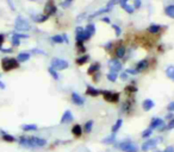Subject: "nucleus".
<instances>
[{
	"label": "nucleus",
	"mask_w": 174,
	"mask_h": 152,
	"mask_svg": "<svg viewBox=\"0 0 174 152\" xmlns=\"http://www.w3.org/2000/svg\"><path fill=\"white\" fill-rule=\"evenodd\" d=\"M101 92L98 90V89H96V88H93L92 86H88L86 89V95H89V96H93V98H96V96H98L99 94H100Z\"/></svg>",
	"instance_id": "15"
},
{
	"label": "nucleus",
	"mask_w": 174,
	"mask_h": 152,
	"mask_svg": "<svg viewBox=\"0 0 174 152\" xmlns=\"http://www.w3.org/2000/svg\"><path fill=\"white\" fill-rule=\"evenodd\" d=\"M31 1H33V0H31Z\"/></svg>",
	"instance_id": "59"
},
{
	"label": "nucleus",
	"mask_w": 174,
	"mask_h": 152,
	"mask_svg": "<svg viewBox=\"0 0 174 152\" xmlns=\"http://www.w3.org/2000/svg\"><path fill=\"white\" fill-rule=\"evenodd\" d=\"M14 26H16V30H17V31H21V32H22V31H29V30L31 29V25L26 22L24 18H22L21 16L17 17L16 23H14Z\"/></svg>",
	"instance_id": "4"
},
{
	"label": "nucleus",
	"mask_w": 174,
	"mask_h": 152,
	"mask_svg": "<svg viewBox=\"0 0 174 152\" xmlns=\"http://www.w3.org/2000/svg\"><path fill=\"white\" fill-rule=\"evenodd\" d=\"M48 71H49V74L53 76V78L55 80H59L60 78V75H59V73H57V70H55L53 67H50L49 69H48Z\"/></svg>",
	"instance_id": "33"
},
{
	"label": "nucleus",
	"mask_w": 174,
	"mask_h": 152,
	"mask_svg": "<svg viewBox=\"0 0 174 152\" xmlns=\"http://www.w3.org/2000/svg\"><path fill=\"white\" fill-rule=\"evenodd\" d=\"M128 1H129V0H119L118 2H119V5H120V6H123V5H125V4H128Z\"/></svg>",
	"instance_id": "52"
},
{
	"label": "nucleus",
	"mask_w": 174,
	"mask_h": 152,
	"mask_svg": "<svg viewBox=\"0 0 174 152\" xmlns=\"http://www.w3.org/2000/svg\"><path fill=\"white\" fill-rule=\"evenodd\" d=\"M99 70V64L98 63H94V64H92L89 68H88V70H87V74L88 75H93L96 71H98Z\"/></svg>",
	"instance_id": "30"
},
{
	"label": "nucleus",
	"mask_w": 174,
	"mask_h": 152,
	"mask_svg": "<svg viewBox=\"0 0 174 152\" xmlns=\"http://www.w3.org/2000/svg\"><path fill=\"white\" fill-rule=\"evenodd\" d=\"M115 139H116V133H112L111 136H108L106 138H104L101 143L103 144H112V143H115Z\"/></svg>",
	"instance_id": "24"
},
{
	"label": "nucleus",
	"mask_w": 174,
	"mask_h": 152,
	"mask_svg": "<svg viewBox=\"0 0 174 152\" xmlns=\"http://www.w3.org/2000/svg\"><path fill=\"white\" fill-rule=\"evenodd\" d=\"M62 37H63V42H65V43H69V41H68V38H67V34H62Z\"/></svg>",
	"instance_id": "55"
},
{
	"label": "nucleus",
	"mask_w": 174,
	"mask_h": 152,
	"mask_svg": "<svg viewBox=\"0 0 174 152\" xmlns=\"http://www.w3.org/2000/svg\"><path fill=\"white\" fill-rule=\"evenodd\" d=\"M111 46H112V43H108L106 45H105V48H106V49H111Z\"/></svg>",
	"instance_id": "57"
},
{
	"label": "nucleus",
	"mask_w": 174,
	"mask_h": 152,
	"mask_svg": "<svg viewBox=\"0 0 174 152\" xmlns=\"http://www.w3.org/2000/svg\"><path fill=\"white\" fill-rule=\"evenodd\" d=\"M125 51H127V48L124 45H119L117 49H116V57L117 58H123L125 56Z\"/></svg>",
	"instance_id": "18"
},
{
	"label": "nucleus",
	"mask_w": 174,
	"mask_h": 152,
	"mask_svg": "<svg viewBox=\"0 0 174 152\" xmlns=\"http://www.w3.org/2000/svg\"><path fill=\"white\" fill-rule=\"evenodd\" d=\"M72 1H73V0H67V2H66V4H63V6H66L67 4H69V2H72Z\"/></svg>",
	"instance_id": "58"
},
{
	"label": "nucleus",
	"mask_w": 174,
	"mask_h": 152,
	"mask_svg": "<svg viewBox=\"0 0 174 152\" xmlns=\"http://www.w3.org/2000/svg\"><path fill=\"white\" fill-rule=\"evenodd\" d=\"M174 128V119L169 120V122L166 125V130H173Z\"/></svg>",
	"instance_id": "39"
},
{
	"label": "nucleus",
	"mask_w": 174,
	"mask_h": 152,
	"mask_svg": "<svg viewBox=\"0 0 174 152\" xmlns=\"http://www.w3.org/2000/svg\"><path fill=\"white\" fill-rule=\"evenodd\" d=\"M167 109H168L169 112H172V113H173V112H174V101H172V102H169V103H168Z\"/></svg>",
	"instance_id": "42"
},
{
	"label": "nucleus",
	"mask_w": 174,
	"mask_h": 152,
	"mask_svg": "<svg viewBox=\"0 0 174 152\" xmlns=\"http://www.w3.org/2000/svg\"><path fill=\"white\" fill-rule=\"evenodd\" d=\"M153 131L152 128H147V130H144L142 132V138H148V137H150L153 134Z\"/></svg>",
	"instance_id": "37"
},
{
	"label": "nucleus",
	"mask_w": 174,
	"mask_h": 152,
	"mask_svg": "<svg viewBox=\"0 0 174 152\" xmlns=\"http://www.w3.org/2000/svg\"><path fill=\"white\" fill-rule=\"evenodd\" d=\"M0 50H1V51H4V52H6V54H10V52L13 51V49H11V48H10V49H4V48H1Z\"/></svg>",
	"instance_id": "49"
},
{
	"label": "nucleus",
	"mask_w": 174,
	"mask_h": 152,
	"mask_svg": "<svg viewBox=\"0 0 174 152\" xmlns=\"http://www.w3.org/2000/svg\"><path fill=\"white\" fill-rule=\"evenodd\" d=\"M122 124H123V120H122V119L117 120V121H116V124H115V125L112 126V128H111L112 133H117V132H118V130L122 127Z\"/></svg>",
	"instance_id": "29"
},
{
	"label": "nucleus",
	"mask_w": 174,
	"mask_h": 152,
	"mask_svg": "<svg viewBox=\"0 0 174 152\" xmlns=\"http://www.w3.org/2000/svg\"><path fill=\"white\" fill-rule=\"evenodd\" d=\"M122 9H123V10H125V12H128L129 14H132V13H134V11H135L134 6H130L129 4H125V5H123V6H122Z\"/></svg>",
	"instance_id": "34"
},
{
	"label": "nucleus",
	"mask_w": 174,
	"mask_h": 152,
	"mask_svg": "<svg viewBox=\"0 0 174 152\" xmlns=\"http://www.w3.org/2000/svg\"><path fill=\"white\" fill-rule=\"evenodd\" d=\"M93 124H94V122H93V120H88V121L85 122V127H84V130H85L86 133H91V132H92Z\"/></svg>",
	"instance_id": "27"
},
{
	"label": "nucleus",
	"mask_w": 174,
	"mask_h": 152,
	"mask_svg": "<svg viewBox=\"0 0 174 152\" xmlns=\"http://www.w3.org/2000/svg\"><path fill=\"white\" fill-rule=\"evenodd\" d=\"M4 41H5V37H4V34H0V49L2 48V44H4Z\"/></svg>",
	"instance_id": "50"
},
{
	"label": "nucleus",
	"mask_w": 174,
	"mask_h": 152,
	"mask_svg": "<svg viewBox=\"0 0 174 152\" xmlns=\"http://www.w3.org/2000/svg\"><path fill=\"white\" fill-rule=\"evenodd\" d=\"M1 133H2V140L4 141H7V143H13V141H16V138L12 137L11 134H7L6 132H1Z\"/></svg>",
	"instance_id": "28"
},
{
	"label": "nucleus",
	"mask_w": 174,
	"mask_h": 152,
	"mask_svg": "<svg viewBox=\"0 0 174 152\" xmlns=\"http://www.w3.org/2000/svg\"><path fill=\"white\" fill-rule=\"evenodd\" d=\"M103 96L106 101H109L111 103H116L119 100V94L118 93H112V92H101Z\"/></svg>",
	"instance_id": "6"
},
{
	"label": "nucleus",
	"mask_w": 174,
	"mask_h": 152,
	"mask_svg": "<svg viewBox=\"0 0 174 152\" xmlns=\"http://www.w3.org/2000/svg\"><path fill=\"white\" fill-rule=\"evenodd\" d=\"M33 22L36 23H44L47 19H49V17L47 16V14H36V16H33L32 17Z\"/></svg>",
	"instance_id": "20"
},
{
	"label": "nucleus",
	"mask_w": 174,
	"mask_h": 152,
	"mask_svg": "<svg viewBox=\"0 0 174 152\" xmlns=\"http://www.w3.org/2000/svg\"><path fill=\"white\" fill-rule=\"evenodd\" d=\"M11 39H12V45H13V46H18V45L21 44V39H19L17 36H14V34L12 36Z\"/></svg>",
	"instance_id": "38"
},
{
	"label": "nucleus",
	"mask_w": 174,
	"mask_h": 152,
	"mask_svg": "<svg viewBox=\"0 0 174 152\" xmlns=\"http://www.w3.org/2000/svg\"><path fill=\"white\" fill-rule=\"evenodd\" d=\"M159 140H160V139H149V140L144 141L141 147L142 151L147 152V151H149V150H153V149L156 147V145L159 144V143H157Z\"/></svg>",
	"instance_id": "7"
},
{
	"label": "nucleus",
	"mask_w": 174,
	"mask_h": 152,
	"mask_svg": "<svg viewBox=\"0 0 174 152\" xmlns=\"http://www.w3.org/2000/svg\"><path fill=\"white\" fill-rule=\"evenodd\" d=\"M156 152H174V146H167L163 151H156Z\"/></svg>",
	"instance_id": "44"
},
{
	"label": "nucleus",
	"mask_w": 174,
	"mask_h": 152,
	"mask_svg": "<svg viewBox=\"0 0 174 152\" xmlns=\"http://www.w3.org/2000/svg\"><path fill=\"white\" fill-rule=\"evenodd\" d=\"M32 52L33 54H40V55H45L43 50H41V49H32Z\"/></svg>",
	"instance_id": "46"
},
{
	"label": "nucleus",
	"mask_w": 174,
	"mask_h": 152,
	"mask_svg": "<svg viewBox=\"0 0 174 152\" xmlns=\"http://www.w3.org/2000/svg\"><path fill=\"white\" fill-rule=\"evenodd\" d=\"M141 7V0H135L134 1V9H140Z\"/></svg>",
	"instance_id": "43"
},
{
	"label": "nucleus",
	"mask_w": 174,
	"mask_h": 152,
	"mask_svg": "<svg viewBox=\"0 0 174 152\" xmlns=\"http://www.w3.org/2000/svg\"><path fill=\"white\" fill-rule=\"evenodd\" d=\"M165 14L169 18H173L174 19V5H168L166 9H165Z\"/></svg>",
	"instance_id": "22"
},
{
	"label": "nucleus",
	"mask_w": 174,
	"mask_h": 152,
	"mask_svg": "<svg viewBox=\"0 0 174 152\" xmlns=\"http://www.w3.org/2000/svg\"><path fill=\"white\" fill-rule=\"evenodd\" d=\"M161 29H162V27H161L160 25H157V24H152V25H150L147 30H148V32L154 33V34H155V33L160 32V31H161Z\"/></svg>",
	"instance_id": "21"
},
{
	"label": "nucleus",
	"mask_w": 174,
	"mask_h": 152,
	"mask_svg": "<svg viewBox=\"0 0 174 152\" xmlns=\"http://www.w3.org/2000/svg\"><path fill=\"white\" fill-rule=\"evenodd\" d=\"M165 121L161 118H153L150 121V125H149V128L152 130H159L161 126H163Z\"/></svg>",
	"instance_id": "10"
},
{
	"label": "nucleus",
	"mask_w": 174,
	"mask_h": 152,
	"mask_svg": "<svg viewBox=\"0 0 174 152\" xmlns=\"http://www.w3.org/2000/svg\"><path fill=\"white\" fill-rule=\"evenodd\" d=\"M149 67V62H148V60H141L137 64H136V69L138 70V71H143L144 69H147Z\"/></svg>",
	"instance_id": "16"
},
{
	"label": "nucleus",
	"mask_w": 174,
	"mask_h": 152,
	"mask_svg": "<svg viewBox=\"0 0 174 152\" xmlns=\"http://www.w3.org/2000/svg\"><path fill=\"white\" fill-rule=\"evenodd\" d=\"M154 106H155V102H154L153 100H150V99L144 100L143 103H142V107H143V109H144L146 112H148V110H150L152 108H154Z\"/></svg>",
	"instance_id": "14"
},
{
	"label": "nucleus",
	"mask_w": 174,
	"mask_h": 152,
	"mask_svg": "<svg viewBox=\"0 0 174 152\" xmlns=\"http://www.w3.org/2000/svg\"><path fill=\"white\" fill-rule=\"evenodd\" d=\"M111 11V7L109 6H106V7H103V9H100L98 11L93 12L91 16H89V19H92V18H94V17H97V16H100V14H103V13H106V12Z\"/></svg>",
	"instance_id": "17"
},
{
	"label": "nucleus",
	"mask_w": 174,
	"mask_h": 152,
	"mask_svg": "<svg viewBox=\"0 0 174 152\" xmlns=\"http://www.w3.org/2000/svg\"><path fill=\"white\" fill-rule=\"evenodd\" d=\"M72 101H73V103H75V105H78V106H82L84 103H85V100H84V98H81L78 93H72Z\"/></svg>",
	"instance_id": "11"
},
{
	"label": "nucleus",
	"mask_w": 174,
	"mask_h": 152,
	"mask_svg": "<svg viewBox=\"0 0 174 152\" xmlns=\"http://www.w3.org/2000/svg\"><path fill=\"white\" fill-rule=\"evenodd\" d=\"M166 75L168 76L169 80L174 81V65H169V67L166 69Z\"/></svg>",
	"instance_id": "26"
},
{
	"label": "nucleus",
	"mask_w": 174,
	"mask_h": 152,
	"mask_svg": "<svg viewBox=\"0 0 174 152\" xmlns=\"http://www.w3.org/2000/svg\"><path fill=\"white\" fill-rule=\"evenodd\" d=\"M0 88H1V89H5V83L1 82V81H0Z\"/></svg>",
	"instance_id": "56"
},
{
	"label": "nucleus",
	"mask_w": 174,
	"mask_h": 152,
	"mask_svg": "<svg viewBox=\"0 0 174 152\" xmlns=\"http://www.w3.org/2000/svg\"><path fill=\"white\" fill-rule=\"evenodd\" d=\"M101 22L108 23V24H109V23H110V18H108V17H103V18H101Z\"/></svg>",
	"instance_id": "53"
},
{
	"label": "nucleus",
	"mask_w": 174,
	"mask_h": 152,
	"mask_svg": "<svg viewBox=\"0 0 174 152\" xmlns=\"http://www.w3.org/2000/svg\"><path fill=\"white\" fill-rule=\"evenodd\" d=\"M51 41H53L54 43L61 44V43H63V37H62V36L56 34V36H53V37H51Z\"/></svg>",
	"instance_id": "36"
},
{
	"label": "nucleus",
	"mask_w": 174,
	"mask_h": 152,
	"mask_svg": "<svg viewBox=\"0 0 174 152\" xmlns=\"http://www.w3.org/2000/svg\"><path fill=\"white\" fill-rule=\"evenodd\" d=\"M106 77H108V80L111 81V82H116L117 78H118V75H117V73H112V71H111L110 74H108Z\"/></svg>",
	"instance_id": "35"
},
{
	"label": "nucleus",
	"mask_w": 174,
	"mask_h": 152,
	"mask_svg": "<svg viewBox=\"0 0 174 152\" xmlns=\"http://www.w3.org/2000/svg\"><path fill=\"white\" fill-rule=\"evenodd\" d=\"M109 68L112 73H118L119 70H122V63L118 61V58H112L109 62Z\"/></svg>",
	"instance_id": "8"
},
{
	"label": "nucleus",
	"mask_w": 174,
	"mask_h": 152,
	"mask_svg": "<svg viewBox=\"0 0 174 152\" xmlns=\"http://www.w3.org/2000/svg\"><path fill=\"white\" fill-rule=\"evenodd\" d=\"M51 67L54 68L55 70H65L69 67V63L62 60V58H54L51 61Z\"/></svg>",
	"instance_id": "5"
},
{
	"label": "nucleus",
	"mask_w": 174,
	"mask_h": 152,
	"mask_svg": "<svg viewBox=\"0 0 174 152\" xmlns=\"http://www.w3.org/2000/svg\"><path fill=\"white\" fill-rule=\"evenodd\" d=\"M37 126L36 125H33V124H31V125H29V124H25V125H22V130L24 131V132H29V131H37Z\"/></svg>",
	"instance_id": "25"
},
{
	"label": "nucleus",
	"mask_w": 174,
	"mask_h": 152,
	"mask_svg": "<svg viewBox=\"0 0 174 152\" xmlns=\"http://www.w3.org/2000/svg\"><path fill=\"white\" fill-rule=\"evenodd\" d=\"M115 147L119 149L120 151H123V152H138V150H140L136 144H134V143H131V141L129 140L122 141L119 144L115 145Z\"/></svg>",
	"instance_id": "3"
},
{
	"label": "nucleus",
	"mask_w": 174,
	"mask_h": 152,
	"mask_svg": "<svg viewBox=\"0 0 174 152\" xmlns=\"http://www.w3.org/2000/svg\"><path fill=\"white\" fill-rule=\"evenodd\" d=\"M73 120H74V117H73L72 112H70V110H66L65 113H63V115H62V118H61V124L70 122V121H73Z\"/></svg>",
	"instance_id": "12"
},
{
	"label": "nucleus",
	"mask_w": 174,
	"mask_h": 152,
	"mask_svg": "<svg viewBox=\"0 0 174 152\" xmlns=\"http://www.w3.org/2000/svg\"><path fill=\"white\" fill-rule=\"evenodd\" d=\"M56 10H57V7L55 6V4L53 1H48L47 2V5H45V7H44V14H47L48 17H50V16H53L56 13Z\"/></svg>",
	"instance_id": "9"
},
{
	"label": "nucleus",
	"mask_w": 174,
	"mask_h": 152,
	"mask_svg": "<svg viewBox=\"0 0 174 152\" xmlns=\"http://www.w3.org/2000/svg\"><path fill=\"white\" fill-rule=\"evenodd\" d=\"M127 90H128V92H131V93H135V92H136V87H134V86H129V87L127 88Z\"/></svg>",
	"instance_id": "48"
},
{
	"label": "nucleus",
	"mask_w": 174,
	"mask_h": 152,
	"mask_svg": "<svg viewBox=\"0 0 174 152\" xmlns=\"http://www.w3.org/2000/svg\"><path fill=\"white\" fill-rule=\"evenodd\" d=\"M131 103H132V101H127V102H124V105H123V107H122V110L125 112V113H130L131 107H132Z\"/></svg>",
	"instance_id": "31"
},
{
	"label": "nucleus",
	"mask_w": 174,
	"mask_h": 152,
	"mask_svg": "<svg viewBox=\"0 0 174 152\" xmlns=\"http://www.w3.org/2000/svg\"><path fill=\"white\" fill-rule=\"evenodd\" d=\"M120 78H122L123 81L128 80V78H129V75H128V73H122V74H120Z\"/></svg>",
	"instance_id": "47"
},
{
	"label": "nucleus",
	"mask_w": 174,
	"mask_h": 152,
	"mask_svg": "<svg viewBox=\"0 0 174 152\" xmlns=\"http://www.w3.org/2000/svg\"><path fill=\"white\" fill-rule=\"evenodd\" d=\"M166 118H167V119H169V120L174 119V114H173V113H172V112H171V113H169V114H168V115H167Z\"/></svg>",
	"instance_id": "54"
},
{
	"label": "nucleus",
	"mask_w": 174,
	"mask_h": 152,
	"mask_svg": "<svg viewBox=\"0 0 174 152\" xmlns=\"http://www.w3.org/2000/svg\"><path fill=\"white\" fill-rule=\"evenodd\" d=\"M85 30H86V31H87V32H88V33H91V34L93 36V34L96 33V25L91 23V24H88V25H87L86 29H85Z\"/></svg>",
	"instance_id": "32"
},
{
	"label": "nucleus",
	"mask_w": 174,
	"mask_h": 152,
	"mask_svg": "<svg viewBox=\"0 0 174 152\" xmlns=\"http://www.w3.org/2000/svg\"><path fill=\"white\" fill-rule=\"evenodd\" d=\"M14 36H17L19 39H22V38H29V36L28 34H24V33H14Z\"/></svg>",
	"instance_id": "45"
},
{
	"label": "nucleus",
	"mask_w": 174,
	"mask_h": 152,
	"mask_svg": "<svg viewBox=\"0 0 174 152\" xmlns=\"http://www.w3.org/2000/svg\"><path fill=\"white\" fill-rule=\"evenodd\" d=\"M72 134H73L75 138H80V137L82 136V127H81L79 124L74 125V126L72 127Z\"/></svg>",
	"instance_id": "13"
},
{
	"label": "nucleus",
	"mask_w": 174,
	"mask_h": 152,
	"mask_svg": "<svg viewBox=\"0 0 174 152\" xmlns=\"http://www.w3.org/2000/svg\"><path fill=\"white\" fill-rule=\"evenodd\" d=\"M19 144L24 146V147H28V149H35V147H43L47 145V140L43 138H40V137H26V136H23L19 138Z\"/></svg>",
	"instance_id": "1"
},
{
	"label": "nucleus",
	"mask_w": 174,
	"mask_h": 152,
	"mask_svg": "<svg viewBox=\"0 0 174 152\" xmlns=\"http://www.w3.org/2000/svg\"><path fill=\"white\" fill-rule=\"evenodd\" d=\"M112 27H113V30H115L116 34H117V36H119L120 32H122V31H120V27H119V26H118V25H112Z\"/></svg>",
	"instance_id": "41"
},
{
	"label": "nucleus",
	"mask_w": 174,
	"mask_h": 152,
	"mask_svg": "<svg viewBox=\"0 0 174 152\" xmlns=\"http://www.w3.org/2000/svg\"><path fill=\"white\" fill-rule=\"evenodd\" d=\"M88 61H89V56H88V55H85V56L78 57V60H76V64H78V65H84L85 63H87Z\"/></svg>",
	"instance_id": "23"
},
{
	"label": "nucleus",
	"mask_w": 174,
	"mask_h": 152,
	"mask_svg": "<svg viewBox=\"0 0 174 152\" xmlns=\"http://www.w3.org/2000/svg\"><path fill=\"white\" fill-rule=\"evenodd\" d=\"M82 31H84V29H82L81 26H78L75 30V33H80V32H82Z\"/></svg>",
	"instance_id": "51"
},
{
	"label": "nucleus",
	"mask_w": 174,
	"mask_h": 152,
	"mask_svg": "<svg viewBox=\"0 0 174 152\" xmlns=\"http://www.w3.org/2000/svg\"><path fill=\"white\" fill-rule=\"evenodd\" d=\"M125 73H128V74H132V75H136V74H138L140 71H138L137 69H127V70H125Z\"/></svg>",
	"instance_id": "40"
},
{
	"label": "nucleus",
	"mask_w": 174,
	"mask_h": 152,
	"mask_svg": "<svg viewBox=\"0 0 174 152\" xmlns=\"http://www.w3.org/2000/svg\"><path fill=\"white\" fill-rule=\"evenodd\" d=\"M29 60H30V54H29V52H21V54H18V56H17V61H18L19 63L26 62V61H29Z\"/></svg>",
	"instance_id": "19"
},
{
	"label": "nucleus",
	"mask_w": 174,
	"mask_h": 152,
	"mask_svg": "<svg viewBox=\"0 0 174 152\" xmlns=\"http://www.w3.org/2000/svg\"><path fill=\"white\" fill-rule=\"evenodd\" d=\"M1 67L5 71H10L13 69H17L19 67V62L17 61V58H11V57H5L1 61Z\"/></svg>",
	"instance_id": "2"
}]
</instances>
